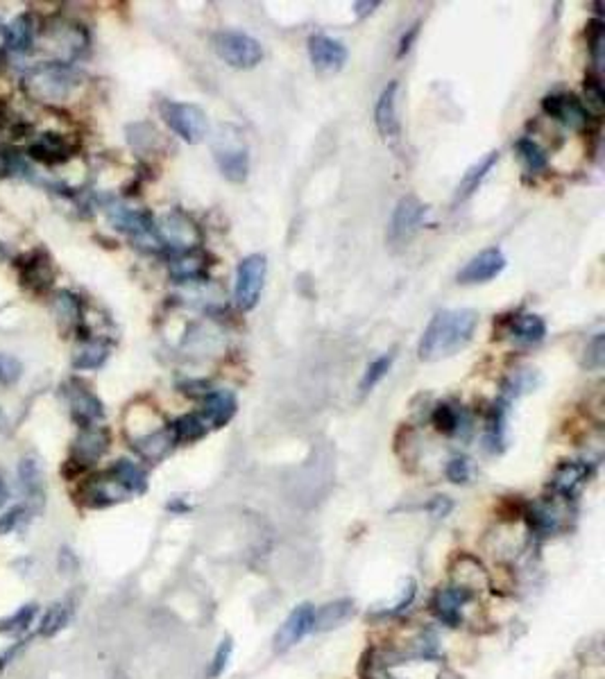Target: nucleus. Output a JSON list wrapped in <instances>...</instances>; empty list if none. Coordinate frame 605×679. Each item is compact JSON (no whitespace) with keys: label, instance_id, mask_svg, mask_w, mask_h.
I'll list each match as a JSON object with an SVG mask.
<instances>
[{"label":"nucleus","instance_id":"13","mask_svg":"<svg viewBox=\"0 0 605 679\" xmlns=\"http://www.w3.org/2000/svg\"><path fill=\"white\" fill-rule=\"evenodd\" d=\"M111 433L105 426H89V428H80L78 437L73 439L71 446V460L69 464L80 466V469H89L96 464L107 451H110Z\"/></svg>","mask_w":605,"mask_h":679},{"label":"nucleus","instance_id":"46","mask_svg":"<svg viewBox=\"0 0 605 679\" xmlns=\"http://www.w3.org/2000/svg\"><path fill=\"white\" fill-rule=\"evenodd\" d=\"M603 360H605V342H603V335L599 333V335H594V340H591L590 344H587L582 367H587V369H600V367H603Z\"/></svg>","mask_w":605,"mask_h":679},{"label":"nucleus","instance_id":"48","mask_svg":"<svg viewBox=\"0 0 605 679\" xmlns=\"http://www.w3.org/2000/svg\"><path fill=\"white\" fill-rule=\"evenodd\" d=\"M469 475H472V466H469L467 457H454V460L447 464V478H449L451 483H467Z\"/></svg>","mask_w":605,"mask_h":679},{"label":"nucleus","instance_id":"40","mask_svg":"<svg viewBox=\"0 0 605 679\" xmlns=\"http://www.w3.org/2000/svg\"><path fill=\"white\" fill-rule=\"evenodd\" d=\"M34 616H37V605H25L19 607L14 614L5 616L0 620V632L3 634H21L33 625Z\"/></svg>","mask_w":605,"mask_h":679},{"label":"nucleus","instance_id":"29","mask_svg":"<svg viewBox=\"0 0 605 679\" xmlns=\"http://www.w3.org/2000/svg\"><path fill=\"white\" fill-rule=\"evenodd\" d=\"M132 446H134V451L143 457V460L159 462L175 448L173 430H170V426L168 428L150 430V433H146L143 437L132 439Z\"/></svg>","mask_w":605,"mask_h":679},{"label":"nucleus","instance_id":"52","mask_svg":"<svg viewBox=\"0 0 605 679\" xmlns=\"http://www.w3.org/2000/svg\"><path fill=\"white\" fill-rule=\"evenodd\" d=\"M449 510H451V501L445 496H436V498H433L431 505H428V512H431L433 516H437V519H440V516L449 514Z\"/></svg>","mask_w":605,"mask_h":679},{"label":"nucleus","instance_id":"4","mask_svg":"<svg viewBox=\"0 0 605 679\" xmlns=\"http://www.w3.org/2000/svg\"><path fill=\"white\" fill-rule=\"evenodd\" d=\"M216 54L223 59L227 66L238 68V71H250V68H256L264 59V48H261L259 41L254 36L245 34V32H236V30H223L216 32L214 39Z\"/></svg>","mask_w":605,"mask_h":679},{"label":"nucleus","instance_id":"23","mask_svg":"<svg viewBox=\"0 0 605 679\" xmlns=\"http://www.w3.org/2000/svg\"><path fill=\"white\" fill-rule=\"evenodd\" d=\"M3 39H5L7 50H12V53L25 54L28 50H33L39 39V27L34 14L24 12L21 16H16L14 21L5 27V32H3Z\"/></svg>","mask_w":605,"mask_h":679},{"label":"nucleus","instance_id":"9","mask_svg":"<svg viewBox=\"0 0 605 679\" xmlns=\"http://www.w3.org/2000/svg\"><path fill=\"white\" fill-rule=\"evenodd\" d=\"M424 213H427V208L415 195H406L397 202L390 225H388V243H390L392 249L408 247V243L418 234L419 225H422Z\"/></svg>","mask_w":605,"mask_h":679},{"label":"nucleus","instance_id":"55","mask_svg":"<svg viewBox=\"0 0 605 679\" xmlns=\"http://www.w3.org/2000/svg\"><path fill=\"white\" fill-rule=\"evenodd\" d=\"M7 498H10V487H7L5 475H3V471H0V507L5 505Z\"/></svg>","mask_w":605,"mask_h":679},{"label":"nucleus","instance_id":"27","mask_svg":"<svg viewBox=\"0 0 605 679\" xmlns=\"http://www.w3.org/2000/svg\"><path fill=\"white\" fill-rule=\"evenodd\" d=\"M206 267H209L206 256L197 252V249L175 253L168 263L170 276L175 281H179V283H196V281L206 279Z\"/></svg>","mask_w":605,"mask_h":679},{"label":"nucleus","instance_id":"2","mask_svg":"<svg viewBox=\"0 0 605 679\" xmlns=\"http://www.w3.org/2000/svg\"><path fill=\"white\" fill-rule=\"evenodd\" d=\"M220 175L232 184H243L250 175V148L241 131L232 125H223L211 145Z\"/></svg>","mask_w":605,"mask_h":679},{"label":"nucleus","instance_id":"18","mask_svg":"<svg viewBox=\"0 0 605 679\" xmlns=\"http://www.w3.org/2000/svg\"><path fill=\"white\" fill-rule=\"evenodd\" d=\"M313 616H315V607L306 605V602L304 605L295 607V609L291 611V616L283 620L279 632L274 634V650L286 652L288 647L300 643L306 634L313 632Z\"/></svg>","mask_w":605,"mask_h":679},{"label":"nucleus","instance_id":"20","mask_svg":"<svg viewBox=\"0 0 605 679\" xmlns=\"http://www.w3.org/2000/svg\"><path fill=\"white\" fill-rule=\"evenodd\" d=\"M451 579H454V587L463 588L469 596H476L478 591H485L490 588V575L483 569L481 561L472 555H458L456 557V564L451 566Z\"/></svg>","mask_w":605,"mask_h":679},{"label":"nucleus","instance_id":"21","mask_svg":"<svg viewBox=\"0 0 605 679\" xmlns=\"http://www.w3.org/2000/svg\"><path fill=\"white\" fill-rule=\"evenodd\" d=\"M238 410V401L229 389H209L202 398V419L209 428H223L234 419Z\"/></svg>","mask_w":605,"mask_h":679},{"label":"nucleus","instance_id":"47","mask_svg":"<svg viewBox=\"0 0 605 679\" xmlns=\"http://www.w3.org/2000/svg\"><path fill=\"white\" fill-rule=\"evenodd\" d=\"M232 650H234L232 638H223L218 650H216V655H214V664H211V673H209L211 677L216 679L225 673V668H227V664H229V656H232Z\"/></svg>","mask_w":605,"mask_h":679},{"label":"nucleus","instance_id":"43","mask_svg":"<svg viewBox=\"0 0 605 679\" xmlns=\"http://www.w3.org/2000/svg\"><path fill=\"white\" fill-rule=\"evenodd\" d=\"M69 618H71L69 607H66V605H53L51 609H48V614L43 616L39 632H42L43 636H53V634H57L60 629L66 627Z\"/></svg>","mask_w":605,"mask_h":679},{"label":"nucleus","instance_id":"11","mask_svg":"<svg viewBox=\"0 0 605 679\" xmlns=\"http://www.w3.org/2000/svg\"><path fill=\"white\" fill-rule=\"evenodd\" d=\"M157 231L164 243V247L175 249V252H193L200 247L202 231L197 229L196 222L182 211H170L157 222Z\"/></svg>","mask_w":605,"mask_h":679},{"label":"nucleus","instance_id":"14","mask_svg":"<svg viewBox=\"0 0 605 679\" xmlns=\"http://www.w3.org/2000/svg\"><path fill=\"white\" fill-rule=\"evenodd\" d=\"M542 109L549 118L571 131H582L590 125V111L571 93H553L542 100Z\"/></svg>","mask_w":605,"mask_h":679},{"label":"nucleus","instance_id":"8","mask_svg":"<svg viewBox=\"0 0 605 679\" xmlns=\"http://www.w3.org/2000/svg\"><path fill=\"white\" fill-rule=\"evenodd\" d=\"M265 274H268V258L264 253H250L243 258L236 267V285H234V299L243 312L252 311L259 303L264 292Z\"/></svg>","mask_w":605,"mask_h":679},{"label":"nucleus","instance_id":"7","mask_svg":"<svg viewBox=\"0 0 605 679\" xmlns=\"http://www.w3.org/2000/svg\"><path fill=\"white\" fill-rule=\"evenodd\" d=\"M14 267L19 272V281L28 292L46 294L55 285L57 270L46 247H34L30 252L14 258Z\"/></svg>","mask_w":605,"mask_h":679},{"label":"nucleus","instance_id":"19","mask_svg":"<svg viewBox=\"0 0 605 679\" xmlns=\"http://www.w3.org/2000/svg\"><path fill=\"white\" fill-rule=\"evenodd\" d=\"M472 598L474 596L465 593L463 588H458V587H454V584H451V587L437 588V591L433 593L431 611L436 614V618L440 620V623L449 625V627H458V625L463 623L465 605H467Z\"/></svg>","mask_w":605,"mask_h":679},{"label":"nucleus","instance_id":"37","mask_svg":"<svg viewBox=\"0 0 605 679\" xmlns=\"http://www.w3.org/2000/svg\"><path fill=\"white\" fill-rule=\"evenodd\" d=\"M395 358H397L395 351H388V353H383V356H379L377 360L370 362L368 369H365V374H363V378H360V383H359V389H360V394H363V397H365V394L372 392V389L377 387V385L381 383L383 378H386L388 371L392 369V362H395Z\"/></svg>","mask_w":605,"mask_h":679},{"label":"nucleus","instance_id":"16","mask_svg":"<svg viewBox=\"0 0 605 679\" xmlns=\"http://www.w3.org/2000/svg\"><path fill=\"white\" fill-rule=\"evenodd\" d=\"M309 57L315 71L331 75V72L342 71V66L347 63V48L342 41L333 39V36L313 34L309 39Z\"/></svg>","mask_w":605,"mask_h":679},{"label":"nucleus","instance_id":"30","mask_svg":"<svg viewBox=\"0 0 605 679\" xmlns=\"http://www.w3.org/2000/svg\"><path fill=\"white\" fill-rule=\"evenodd\" d=\"M51 308H53V315L57 317V321H60L64 329L78 330L80 326L84 324L82 301H80L78 294L71 292V290H57V292H53Z\"/></svg>","mask_w":605,"mask_h":679},{"label":"nucleus","instance_id":"35","mask_svg":"<svg viewBox=\"0 0 605 679\" xmlns=\"http://www.w3.org/2000/svg\"><path fill=\"white\" fill-rule=\"evenodd\" d=\"M107 473H110L116 483L123 484L130 493H143L148 489L146 471L139 464H134L132 460H119L116 464L110 466Z\"/></svg>","mask_w":605,"mask_h":679},{"label":"nucleus","instance_id":"28","mask_svg":"<svg viewBox=\"0 0 605 679\" xmlns=\"http://www.w3.org/2000/svg\"><path fill=\"white\" fill-rule=\"evenodd\" d=\"M431 419L433 426L442 435H456V437L463 435L465 437L472 430V421H469L467 410H463V406H458V403H440L433 410Z\"/></svg>","mask_w":605,"mask_h":679},{"label":"nucleus","instance_id":"54","mask_svg":"<svg viewBox=\"0 0 605 679\" xmlns=\"http://www.w3.org/2000/svg\"><path fill=\"white\" fill-rule=\"evenodd\" d=\"M10 433H12V424H10V419H7L5 410L0 407V439L10 437Z\"/></svg>","mask_w":605,"mask_h":679},{"label":"nucleus","instance_id":"31","mask_svg":"<svg viewBox=\"0 0 605 679\" xmlns=\"http://www.w3.org/2000/svg\"><path fill=\"white\" fill-rule=\"evenodd\" d=\"M354 600H350V598L327 602V605H322L320 609H315L313 629H318V632H329V629L342 627V625L354 616Z\"/></svg>","mask_w":605,"mask_h":679},{"label":"nucleus","instance_id":"49","mask_svg":"<svg viewBox=\"0 0 605 679\" xmlns=\"http://www.w3.org/2000/svg\"><path fill=\"white\" fill-rule=\"evenodd\" d=\"M24 512H25V507L19 505V507H12L10 512H5V514L0 516V534L12 532V530H14L16 525H19V521H21V516H24Z\"/></svg>","mask_w":605,"mask_h":679},{"label":"nucleus","instance_id":"50","mask_svg":"<svg viewBox=\"0 0 605 679\" xmlns=\"http://www.w3.org/2000/svg\"><path fill=\"white\" fill-rule=\"evenodd\" d=\"M179 389L193 398H205L206 394H209V385H206L205 380H188V383H179Z\"/></svg>","mask_w":605,"mask_h":679},{"label":"nucleus","instance_id":"44","mask_svg":"<svg viewBox=\"0 0 605 679\" xmlns=\"http://www.w3.org/2000/svg\"><path fill=\"white\" fill-rule=\"evenodd\" d=\"M24 376V362L12 353H0V385L14 387Z\"/></svg>","mask_w":605,"mask_h":679},{"label":"nucleus","instance_id":"33","mask_svg":"<svg viewBox=\"0 0 605 679\" xmlns=\"http://www.w3.org/2000/svg\"><path fill=\"white\" fill-rule=\"evenodd\" d=\"M508 335L517 344H537L544 340L546 324L535 312H523V315H517L510 321Z\"/></svg>","mask_w":605,"mask_h":679},{"label":"nucleus","instance_id":"53","mask_svg":"<svg viewBox=\"0 0 605 679\" xmlns=\"http://www.w3.org/2000/svg\"><path fill=\"white\" fill-rule=\"evenodd\" d=\"M377 7H379L377 0H372V3H354V12L359 18L370 16V14H372Z\"/></svg>","mask_w":605,"mask_h":679},{"label":"nucleus","instance_id":"6","mask_svg":"<svg viewBox=\"0 0 605 679\" xmlns=\"http://www.w3.org/2000/svg\"><path fill=\"white\" fill-rule=\"evenodd\" d=\"M161 118L166 125L175 131L182 140L196 145L206 136V113L205 109L191 102H175V100H161L159 102Z\"/></svg>","mask_w":605,"mask_h":679},{"label":"nucleus","instance_id":"34","mask_svg":"<svg viewBox=\"0 0 605 679\" xmlns=\"http://www.w3.org/2000/svg\"><path fill=\"white\" fill-rule=\"evenodd\" d=\"M110 358V344L105 340L98 338H89L80 342V347L75 349L73 356V367L80 371H89V369H101L102 365Z\"/></svg>","mask_w":605,"mask_h":679},{"label":"nucleus","instance_id":"1","mask_svg":"<svg viewBox=\"0 0 605 679\" xmlns=\"http://www.w3.org/2000/svg\"><path fill=\"white\" fill-rule=\"evenodd\" d=\"M478 312L472 308H445L431 317L418 344L419 360L437 362L456 356L472 342Z\"/></svg>","mask_w":605,"mask_h":679},{"label":"nucleus","instance_id":"38","mask_svg":"<svg viewBox=\"0 0 605 679\" xmlns=\"http://www.w3.org/2000/svg\"><path fill=\"white\" fill-rule=\"evenodd\" d=\"M537 383H540V376H537L535 369L514 371V374L504 383V394H501V398H505V401L510 403L513 398H517V397H522V394L535 389Z\"/></svg>","mask_w":605,"mask_h":679},{"label":"nucleus","instance_id":"41","mask_svg":"<svg viewBox=\"0 0 605 679\" xmlns=\"http://www.w3.org/2000/svg\"><path fill=\"white\" fill-rule=\"evenodd\" d=\"M128 140L134 149L143 152V149H150L159 140V134L150 122H134V125L128 127Z\"/></svg>","mask_w":605,"mask_h":679},{"label":"nucleus","instance_id":"24","mask_svg":"<svg viewBox=\"0 0 605 679\" xmlns=\"http://www.w3.org/2000/svg\"><path fill=\"white\" fill-rule=\"evenodd\" d=\"M397 91H399V84H397L395 80L388 81V86L381 91V95H379L377 107H374V125H377L379 134H381L383 139H392V136L399 134Z\"/></svg>","mask_w":605,"mask_h":679},{"label":"nucleus","instance_id":"26","mask_svg":"<svg viewBox=\"0 0 605 679\" xmlns=\"http://www.w3.org/2000/svg\"><path fill=\"white\" fill-rule=\"evenodd\" d=\"M526 519L537 537H551V534H555L558 530L564 528V514L562 510H560L558 501L535 502V505L528 507Z\"/></svg>","mask_w":605,"mask_h":679},{"label":"nucleus","instance_id":"42","mask_svg":"<svg viewBox=\"0 0 605 679\" xmlns=\"http://www.w3.org/2000/svg\"><path fill=\"white\" fill-rule=\"evenodd\" d=\"M582 93H585V104H582V107H585L587 111H594V113L603 111V107H605V93H603V84H600V77L599 75L590 72V75L585 77V84H582Z\"/></svg>","mask_w":605,"mask_h":679},{"label":"nucleus","instance_id":"10","mask_svg":"<svg viewBox=\"0 0 605 679\" xmlns=\"http://www.w3.org/2000/svg\"><path fill=\"white\" fill-rule=\"evenodd\" d=\"M78 139H71L69 134H60V131H43V134L34 136L33 143L28 145V157L39 166L57 167L69 163L78 154Z\"/></svg>","mask_w":605,"mask_h":679},{"label":"nucleus","instance_id":"3","mask_svg":"<svg viewBox=\"0 0 605 679\" xmlns=\"http://www.w3.org/2000/svg\"><path fill=\"white\" fill-rule=\"evenodd\" d=\"M42 34L53 53L51 63H64V66H73L75 59L82 57L91 43L87 27L75 21H57L55 25L43 27Z\"/></svg>","mask_w":605,"mask_h":679},{"label":"nucleus","instance_id":"5","mask_svg":"<svg viewBox=\"0 0 605 679\" xmlns=\"http://www.w3.org/2000/svg\"><path fill=\"white\" fill-rule=\"evenodd\" d=\"M78 86V72L64 63H46L28 80L30 93L42 102H64Z\"/></svg>","mask_w":605,"mask_h":679},{"label":"nucleus","instance_id":"12","mask_svg":"<svg viewBox=\"0 0 605 679\" xmlns=\"http://www.w3.org/2000/svg\"><path fill=\"white\" fill-rule=\"evenodd\" d=\"M66 398H69L71 419L80 426V428H89V426H98V421L105 419V406L98 398V394L89 387L84 380L71 378L64 387Z\"/></svg>","mask_w":605,"mask_h":679},{"label":"nucleus","instance_id":"45","mask_svg":"<svg viewBox=\"0 0 605 679\" xmlns=\"http://www.w3.org/2000/svg\"><path fill=\"white\" fill-rule=\"evenodd\" d=\"M587 43H590L591 62L596 63V68H600L603 66V43H605L603 23L600 21L590 23V36H587Z\"/></svg>","mask_w":605,"mask_h":679},{"label":"nucleus","instance_id":"36","mask_svg":"<svg viewBox=\"0 0 605 679\" xmlns=\"http://www.w3.org/2000/svg\"><path fill=\"white\" fill-rule=\"evenodd\" d=\"M170 430H173L175 444H193L209 433V426L200 415H184L170 424Z\"/></svg>","mask_w":605,"mask_h":679},{"label":"nucleus","instance_id":"32","mask_svg":"<svg viewBox=\"0 0 605 679\" xmlns=\"http://www.w3.org/2000/svg\"><path fill=\"white\" fill-rule=\"evenodd\" d=\"M496 161H499V152H496V149H492V152H487L485 157L481 158V161L474 163V166L469 167V170L463 175L458 188H456L454 204L465 202V199L472 197V195L478 190V186L483 184V179L487 177V172H490L492 167L496 166Z\"/></svg>","mask_w":605,"mask_h":679},{"label":"nucleus","instance_id":"51","mask_svg":"<svg viewBox=\"0 0 605 679\" xmlns=\"http://www.w3.org/2000/svg\"><path fill=\"white\" fill-rule=\"evenodd\" d=\"M418 32H419V23H413V25L408 27V32H406L404 36H401L399 41V50H397V57H404V54H408L410 45H413V41L418 39Z\"/></svg>","mask_w":605,"mask_h":679},{"label":"nucleus","instance_id":"25","mask_svg":"<svg viewBox=\"0 0 605 679\" xmlns=\"http://www.w3.org/2000/svg\"><path fill=\"white\" fill-rule=\"evenodd\" d=\"M132 493L123 487L120 483H116L110 473H105L102 478H93L91 483L84 484V502L89 507H107L114 505V502L128 501Z\"/></svg>","mask_w":605,"mask_h":679},{"label":"nucleus","instance_id":"17","mask_svg":"<svg viewBox=\"0 0 605 679\" xmlns=\"http://www.w3.org/2000/svg\"><path fill=\"white\" fill-rule=\"evenodd\" d=\"M591 475V466L582 460H569L555 466L551 475V492L555 498L571 501L578 492L587 484Z\"/></svg>","mask_w":605,"mask_h":679},{"label":"nucleus","instance_id":"56","mask_svg":"<svg viewBox=\"0 0 605 679\" xmlns=\"http://www.w3.org/2000/svg\"><path fill=\"white\" fill-rule=\"evenodd\" d=\"M12 258V252L10 247H7L5 243H0V263H7Z\"/></svg>","mask_w":605,"mask_h":679},{"label":"nucleus","instance_id":"39","mask_svg":"<svg viewBox=\"0 0 605 679\" xmlns=\"http://www.w3.org/2000/svg\"><path fill=\"white\" fill-rule=\"evenodd\" d=\"M514 148H517L519 158H522L523 166H526L528 170H531V172L544 170V167H546V152L540 148V145L535 143V140H533V139H519Z\"/></svg>","mask_w":605,"mask_h":679},{"label":"nucleus","instance_id":"15","mask_svg":"<svg viewBox=\"0 0 605 679\" xmlns=\"http://www.w3.org/2000/svg\"><path fill=\"white\" fill-rule=\"evenodd\" d=\"M505 270V256L499 247H490L485 252L476 253L469 263H465L463 270L458 272V283L463 285H476L487 283V281L496 279L501 272Z\"/></svg>","mask_w":605,"mask_h":679},{"label":"nucleus","instance_id":"22","mask_svg":"<svg viewBox=\"0 0 605 679\" xmlns=\"http://www.w3.org/2000/svg\"><path fill=\"white\" fill-rule=\"evenodd\" d=\"M16 478H19L21 489L28 496L33 505L43 507L46 502V473H43V464L37 455H25L16 466Z\"/></svg>","mask_w":605,"mask_h":679}]
</instances>
